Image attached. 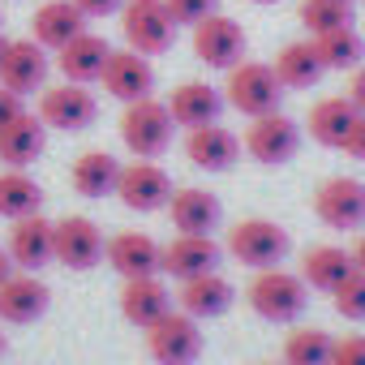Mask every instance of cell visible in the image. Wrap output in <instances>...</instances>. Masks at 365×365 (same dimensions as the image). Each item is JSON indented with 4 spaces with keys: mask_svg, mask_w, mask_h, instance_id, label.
<instances>
[{
    "mask_svg": "<svg viewBox=\"0 0 365 365\" xmlns=\"http://www.w3.org/2000/svg\"><path fill=\"white\" fill-rule=\"evenodd\" d=\"M108 254V237L86 215H65L52 224V258L69 271H91Z\"/></svg>",
    "mask_w": 365,
    "mask_h": 365,
    "instance_id": "5",
    "label": "cell"
},
{
    "mask_svg": "<svg viewBox=\"0 0 365 365\" xmlns=\"http://www.w3.org/2000/svg\"><path fill=\"white\" fill-rule=\"evenodd\" d=\"M168 112L180 129H202V125H215L220 112H224V95L211 86V82H180L168 99Z\"/></svg>",
    "mask_w": 365,
    "mask_h": 365,
    "instance_id": "23",
    "label": "cell"
},
{
    "mask_svg": "<svg viewBox=\"0 0 365 365\" xmlns=\"http://www.w3.org/2000/svg\"><path fill=\"white\" fill-rule=\"evenodd\" d=\"M327 73L314 39H297V43H284L279 56H275V78L284 82V91H309L318 78Z\"/></svg>",
    "mask_w": 365,
    "mask_h": 365,
    "instance_id": "28",
    "label": "cell"
},
{
    "mask_svg": "<svg viewBox=\"0 0 365 365\" xmlns=\"http://www.w3.org/2000/svg\"><path fill=\"white\" fill-rule=\"evenodd\" d=\"M228 305H232V284L220 271L180 279V292H176V309L180 314H190V318H220Z\"/></svg>",
    "mask_w": 365,
    "mask_h": 365,
    "instance_id": "24",
    "label": "cell"
},
{
    "mask_svg": "<svg viewBox=\"0 0 365 365\" xmlns=\"http://www.w3.org/2000/svg\"><path fill=\"white\" fill-rule=\"evenodd\" d=\"M352 271H356L352 250H339V245H314L301 262V279L318 292H335Z\"/></svg>",
    "mask_w": 365,
    "mask_h": 365,
    "instance_id": "29",
    "label": "cell"
},
{
    "mask_svg": "<svg viewBox=\"0 0 365 365\" xmlns=\"http://www.w3.org/2000/svg\"><path fill=\"white\" fill-rule=\"evenodd\" d=\"M48 284L35 275V271H14L5 284H0V322H14V327H26V322H39L48 314Z\"/></svg>",
    "mask_w": 365,
    "mask_h": 365,
    "instance_id": "13",
    "label": "cell"
},
{
    "mask_svg": "<svg viewBox=\"0 0 365 365\" xmlns=\"http://www.w3.org/2000/svg\"><path fill=\"white\" fill-rule=\"evenodd\" d=\"M14 271H18V267H14V258H9V250H5V245H0V284H5V279H9Z\"/></svg>",
    "mask_w": 365,
    "mask_h": 365,
    "instance_id": "42",
    "label": "cell"
},
{
    "mask_svg": "<svg viewBox=\"0 0 365 365\" xmlns=\"http://www.w3.org/2000/svg\"><path fill=\"white\" fill-rule=\"evenodd\" d=\"M220 241L215 237H202V232H176L172 245H163V271L176 275V279H194V275H207L220 267Z\"/></svg>",
    "mask_w": 365,
    "mask_h": 365,
    "instance_id": "17",
    "label": "cell"
},
{
    "mask_svg": "<svg viewBox=\"0 0 365 365\" xmlns=\"http://www.w3.org/2000/svg\"><path fill=\"white\" fill-rule=\"evenodd\" d=\"M348 99L356 103V112L365 116V65H356L352 69V78H348Z\"/></svg>",
    "mask_w": 365,
    "mask_h": 365,
    "instance_id": "40",
    "label": "cell"
},
{
    "mask_svg": "<svg viewBox=\"0 0 365 365\" xmlns=\"http://www.w3.org/2000/svg\"><path fill=\"white\" fill-rule=\"evenodd\" d=\"M335 309L348 318V322H365V271H352L335 292H331Z\"/></svg>",
    "mask_w": 365,
    "mask_h": 365,
    "instance_id": "35",
    "label": "cell"
},
{
    "mask_svg": "<svg viewBox=\"0 0 365 365\" xmlns=\"http://www.w3.org/2000/svg\"><path fill=\"white\" fill-rule=\"evenodd\" d=\"M103 91L112 95V99H120V103H138V99H146L150 95V86H155V73H150V61L142 56V52H112L108 56V65H103Z\"/></svg>",
    "mask_w": 365,
    "mask_h": 365,
    "instance_id": "15",
    "label": "cell"
},
{
    "mask_svg": "<svg viewBox=\"0 0 365 365\" xmlns=\"http://www.w3.org/2000/svg\"><path fill=\"white\" fill-rule=\"evenodd\" d=\"M344 150L352 155V159H361L365 163V116L352 125V133H348V142H344Z\"/></svg>",
    "mask_w": 365,
    "mask_h": 365,
    "instance_id": "41",
    "label": "cell"
},
{
    "mask_svg": "<svg viewBox=\"0 0 365 365\" xmlns=\"http://www.w3.org/2000/svg\"><path fill=\"white\" fill-rule=\"evenodd\" d=\"M284 365H331V335L318 327L292 331L284 339Z\"/></svg>",
    "mask_w": 365,
    "mask_h": 365,
    "instance_id": "33",
    "label": "cell"
},
{
    "mask_svg": "<svg viewBox=\"0 0 365 365\" xmlns=\"http://www.w3.org/2000/svg\"><path fill=\"white\" fill-rule=\"evenodd\" d=\"M228 254L250 271L279 267L284 254H288V232L279 224H271V220H241L228 232Z\"/></svg>",
    "mask_w": 365,
    "mask_h": 365,
    "instance_id": "6",
    "label": "cell"
},
{
    "mask_svg": "<svg viewBox=\"0 0 365 365\" xmlns=\"http://www.w3.org/2000/svg\"><path fill=\"white\" fill-rule=\"evenodd\" d=\"M0 356H5V331H0Z\"/></svg>",
    "mask_w": 365,
    "mask_h": 365,
    "instance_id": "45",
    "label": "cell"
},
{
    "mask_svg": "<svg viewBox=\"0 0 365 365\" xmlns=\"http://www.w3.org/2000/svg\"><path fill=\"white\" fill-rule=\"evenodd\" d=\"M339 5H352V0H339Z\"/></svg>",
    "mask_w": 365,
    "mask_h": 365,
    "instance_id": "47",
    "label": "cell"
},
{
    "mask_svg": "<svg viewBox=\"0 0 365 365\" xmlns=\"http://www.w3.org/2000/svg\"><path fill=\"white\" fill-rule=\"evenodd\" d=\"M86 14L73 5V0H48V5H39L35 9V18H31V39L35 43H43L48 52H61L69 39H78L82 31H86Z\"/></svg>",
    "mask_w": 365,
    "mask_h": 365,
    "instance_id": "18",
    "label": "cell"
},
{
    "mask_svg": "<svg viewBox=\"0 0 365 365\" xmlns=\"http://www.w3.org/2000/svg\"><path fill=\"white\" fill-rule=\"evenodd\" d=\"M176 309V292H168L163 288V279L159 275H142V279H125V288H120V314L133 322V327H155L163 314H172Z\"/></svg>",
    "mask_w": 365,
    "mask_h": 365,
    "instance_id": "16",
    "label": "cell"
},
{
    "mask_svg": "<svg viewBox=\"0 0 365 365\" xmlns=\"http://www.w3.org/2000/svg\"><path fill=\"white\" fill-rule=\"evenodd\" d=\"M39 207H43V190L35 176H26V168L0 172V215L26 220V215H39Z\"/></svg>",
    "mask_w": 365,
    "mask_h": 365,
    "instance_id": "31",
    "label": "cell"
},
{
    "mask_svg": "<svg viewBox=\"0 0 365 365\" xmlns=\"http://www.w3.org/2000/svg\"><path fill=\"white\" fill-rule=\"evenodd\" d=\"M356 120H361V112H356V103L348 95H327V99H318L309 108L305 129H309L314 142H322L331 150H344V142H348V133H352Z\"/></svg>",
    "mask_w": 365,
    "mask_h": 365,
    "instance_id": "20",
    "label": "cell"
},
{
    "mask_svg": "<svg viewBox=\"0 0 365 365\" xmlns=\"http://www.w3.org/2000/svg\"><path fill=\"white\" fill-rule=\"evenodd\" d=\"M26 108H22V95H14L9 86H0V129H5L9 120H18Z\"/></svg>",
    "mask_w": 365,
    "mask_h": 365,
    "instance_id": "38",
    "label": "cell"
},
{
    "mask_svg": "<svg viewBox=\"0 0 365 365\" xmlns=\"http://www.w3.org/2000/svg\"><path fill=\"white\" fill-rule=\"evenodd\" d=\"M9 258L18 271H39L52 262V224L43 215H26V220H14L9 228Z\"/></svg>",
    "mask_w": 365,
    "mask_h": 365,
    "instance_id": "25",
    "label": "cell"
},
{
    "mask_svg": "<svg viewBox=\"0 0 365 365\" xmlns=\"http://www.w3.org/2000/svg\"><path fill=\"white\" fill-rule=\"evenodd\" d=\"M73 5H78L86 18H112V14H120L125 0H73Z\"/></svg>",
    "mask_w": 365,
    "mask_h": 365,
    "instance_id": "39",
    "label": "cell"
},
{
    "mask_svg": "<svg viewBox=\"0 0 365 365\" xmlns=\"http://www.w3.org/2000/svg\"><path fill=\"white\" fill-rule=\"evenodd\" d=\"M254 5H279V0H254Z\"/></svg>",
    "mask_w": 365,
    "mask_h": 365,
    "instance_id": "46",
    "label": "cell"
},
{
    "mask_svg": "<svg viewBox=\"0 0 365 365\" xmlns=\"http://www.w3.org/2000/svg\"><path fill=\"white\" fill-rule=\"evenodd\" d=\"M224 99L241 112V116H267V112H279V99H284V82L275 78V65H262V61H241L228 69V86H224Z\"/></svg>",
    "mask_w": 365,
    "mask_h": 365,
    "instance_id": "2",
    "label": "cell"
},
{
    "mask_svg": "<svg viewBox=\"0 0 365 365\" xmlns=\"http://www.w3.org/2000/svg\"><path fill=\"white\" fill-rule=\"evenodd\" d=\"M314 48H318V56H322L327 69H356L361 65V52H365L361 35L352 26H335V31L314 35Z\"/></svg>",
    "mask_w": 365,
    "mask_h": 365,
    "instance_id": "32",
    "label": "cell"
},
{
    "mask_svg": "<svg viewBox=\"0 0 365 365\" xmlns=\"http://www.w3.org/2000/svg\"><path fill=\"white\" fill-rule=\"evenodd\" d=\"M48 146V125L31 112H22L18 120H9L0 129V163L5 168H31Z\"/></svg>",
    "mask_w": 365,
    "mask_h": 365,
    "instance_id": "26",
    "label": "cell"
},
{
    "mask_svg": "<svg viewBox=\"0 0 365 365\" xmlns=\"http://www.w3.org/2000/svg\"><path fill=\"white\" fill-rule=\"evenodd\" d=\"M301 22H305L309 35H322V31H335V26H352V5H339V0H305Z\"/></svg>",
    "mask_w": 365,
    "mask_h": 365,
    "instance_id": "34",
    "label": "cell"
},
{
    "mask_svg": "<svg viewBox=\"0 0 365 365\" xmlns=\"http://www.w3.org/2000/svg\"><path fill=\"white\" fill-rule=\"evenodd\" d=\"M331 365H365V335H348L331 344Z\"/></svg>",
    "mask_w": 365,
    "mask_h": 365,
    "instance_id": "37",
    "label": "cell"
},
{
    "mask_svg": "<svg viewBox=\"0 0 365 365\" xmlns=\"http://www.w3.org/2000/svg\"><path fill=\"white\" fill-rule=\"evenodd\" d=\"M116 198H120L129 211H138V215L159 211V207H168V198H172V176H168L159 163L138 159V163L120 168V176H116Z\"/></svg>",
    "mask_w": 365,
    "mask_h": 365,
    "instance_id": "12",
    "label": "cell"
},
{
    "mask_svg": "<svg viewBox=\"0 0 365 365\" xmlns=\"http://www.w3.org/2000/svg\"><path fill=\"white\" fill-rule=\"evenodd\" d=\"M116 176H120V163H116L108 150H86V155H78V159H73V172H69L73 190H78L82 198H108V194H116Z\"/></svg>",
    "mask_w": 365,
    "mask_h": 365,
    "instance_id": "30",
    "label": "cell"
},
{
    "mask_svg": "<svg viewBox=\"0 0 365 365\" xmlns=\"http://www.w3.org/2000/svg\"><path fill=\"white\" fill-rule=\"evenodd\" d=\"M352 262H356V271H365V237H356V245H352Z\"/></svg>",
    "mask_w": 365,
    "mask_h": 365,
    "instance_id": "43",
    "label": "cell"
},
{
    "mask_svg": "<svg viewBox=\"0 0 365 365\" xmlns=\"http://www.w3.org/2000/svg\"><path fill=\"white\" fill-rule=\"evenodd\" d=\"M172 133H176V120H172L168 103H159L150 95L138 99V103H125V112H120V138H125V146L138 159H150V155L168 150Z\"/></svg>",
    "mask_w": 365,
    "mask_h": 365,
    "instance_id": "4",
    "label": "cell"
},
{
    "mask_svg": "<svg viewBox=\"0 0 365 365\" xmlns=\"http://www.w3.org/2000/svg\"><path fill=\"white\" fill-rule=\"evenodd\" d=\"M314 211L327 228H339V232H356L365 224V180L356 176H331L318 185L314 194Z\"/></svg>",
    "mask_w": 365,
    "mask_h": 365,
    "instance_id": "8",
    "label": "cell"
},
{
    "mask_svg": "<svg viewBox=\"0 0 365 365\" xmlns=\"http://www.w3.org/2000/svg\"><path fill=\"white\" fill-rule=\"evenodd\" d=\"M48 129H86L95 116H99V103L95 95L82 86V82H61V86H43L39 91V112H35Z\"/></svg>",
    "mask_w": 365,
    "mask_h": 365,
    "instance_id": "9",
    "label": "cell"
},
{
    "mask_svg": "<svg viewBox=\"0 0 365 365\" xmlns=\"http://www.w3.org/2000/svg\"><path fill=\"white\" fill-rule=\"evenodd\" d=\"M112 271L120 279H142V275H159L163 271V250L146 237V232H120L108 241V254Z\"/></svg>",
    "mask_w": 365,
    "mask_h": 365,
    "instance_id": "21",
    "label": "cell"
},
{
    "mask_svg": "<svg viewBox=\"0 0 365 365\" xmlns=\"http://www.w3.org/2000/svg\"><path fill=\"white\" fill-rule=\"evenodd\" d=\"M120 31L125 43L142 56H159L176 39V18L168 14L163 0H125L120 5Z\"/></svg>",
    "mask_w": 365,
    "mask_h": 365,
    "instance_id": "3",
    "label": "cell"
},
{
    "mask_svg": "<svg viewBox=\"0 0 365 365\" xmlns=\"http://www.w3.org/2000/svg\"><path fill=\"white\" fill-rule=\"evenodd\" d=\"M108 56H112V43H108L103 35H95V31H82L78 39H69V43L56 52V65H61L65 82H82V86H91V82L103 78Z\"/></svg>",
    "mask_w": 365,
    "mask_h": 365,
    "instance_id": "19",
    "label": "cell"
},
{
    "mask_svg": "<svg viewBox=\"0 0 365 365\" xmlns=\"http://www.w3.org/2000/svg\"><path fill=\"white\" fill-rule=\"evenodd\" d=\"M241 146H245L250 159H258V163H271V168H275V163H288V159L297 155V146H301V125H297L292 116H284V112L254 116Z\"/></svg>",
    "mask_w": 365,
    "mask_h": 365,
    "instance_id": "10",
    "label": "cell"
},
{
    "mask_svg": "<svg viewBox=\"0 0 365 365\" xmlns=\"http://www.w3.org/2000/svg\"><path fill=\"white\" fill-rule=\"evenodd\" d=\"M250 305L258 318L267 322H292L305 305H309V284L292 271H279V267H267V271H254L250 279Z\"/></svg>",
    "mask_w": 365,
    "mask_h": 365,
    "instance_id": "1",
    "label": "cell"
},
{
    "mask_svg": "<svg viewBox=\"0 0 365 365\" xmlns=\"http://www.w3.org/2000/svg\"><path fill=\"white\" fill-rule=\"evenodd\" d=\"M245 31H241V22H232V18H224V14H211L207 22H198L194 26V52H198V61L202 65H211V69H232V65H241L245 61Z\"/></svg>",
    "mask_w": 365,
    "mask_h": 365,
    "instance_id": "11",
    "label": "cell"
},
{
    "mask_svg": "<svg viewBox=\"0 0 365 365\" xmlns=\"http://www.w3.org/2000/svg\"><path fill=\"white\" fill-rule=\"evenodd\" d=\"M241 155V138L224 125H202V129H190L185 138V159L202 172H228Z\"/></svg>",
    "mask_w": 365,
    "mask_h": 365,
    "instance_id": "22",
    "label": "cell"
},
{
    "mask_svg": "<svg viewBox=\"0 0 365 365\" xmlns=\"http://www.w3.org/2000/svg\"><path fill=\"white\" fill-rule=\"evenodd\" d=\"M48 48L35 39H14L5 48V65H0V86H9L14 95H35L48 82Z\"/></svg>",
    "mask_w": 365,
    "mask_h": 365,
    "instance_id": "14",
    "label": "cell"
},
{
    "mask_svg": "<svg viewBox=\"0 0 365 365\" xmlns=\"http://www.w3.org/2000/svg\"><path fill=\"white\" fill-rule=\"evenodd\" d=\"M5 48H9V39H0V65H5Z\"/></svg>",
    "mask_w": 365,
    "mask_h": 365,
    "instance_id": "44",
    "label": "cell"
},
{
    "mask_svg": "<svg viewBox=\"0 0 365 365\" xmlns=\"http://www.w3.org/2000/svg\"><path fill=\"white\" fill-rule=\"evenodd\" d=\"M168 215H172V228L176 232H202L211 237L220 228V202L211 190H172L168 198Z\"/></svg>",
    "mask_w": 365,
    "mask_h": 365,
    "instance_id": "27",
    "label": "cell"
},
{
    "mask_svg": "<svg viewBox=\"0 0 365 365\" xmlns=\"http://www.w3.org/2000/svg\"><path fill=\"white\" fill-rule=\"evenodd\" d=\"M146 352L159 361V365H194L198 352H202V331H198V318L190 314H163L155 327H146Z\"/></svg>",
    "mask_w": 365,
    "mask_h": 365,
    "instance_id": "7",
    "label": "cell"
},
{
    "mask_svg": "<svg viewBox=\"0 0 365 365\" xmlns=\"http://www.w3.org/2000/svg\"><path fill=\"white\" fill-rule=\"evenodd\" d=\"M163 5L176 18V26H198L215 14V0H163Z\"/></svg>",
    "mask_w": 365,
    "mask_h": 365,
    "instance_id": "36",
    "label": "cell"
}]
</instances>
